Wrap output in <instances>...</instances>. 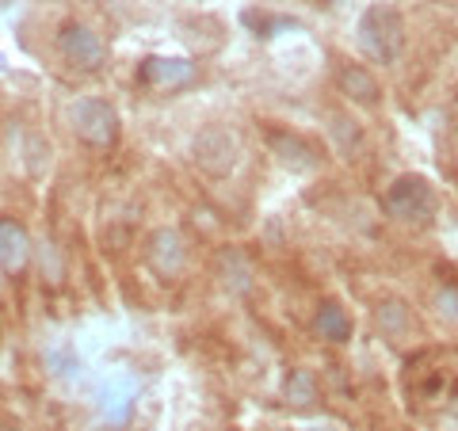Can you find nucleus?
<instances>
[{"label":"nucleus","mask_w":458,"mask_h":431,"mask_svg":"<svg viewBox=\"0 0 458 431\" xmlns=\"http://www.w3.org/2000/svg\"><path fill=\"white\" fill-rule=\"evenodd\" d=\"M405 16L390 0H375L363 8L360 23H355V46L370 65H394L401 50H405Z\"/></svg>","instance_id":"1"},{"label":"nucleus","mask_w":458,"mask_h":431,"mask_svg":"<svg viewBox=\"0 0 458 431\" xmlns=\"http://www.w3.org/2000/svg\"><path fill=\"white\" fill-rule=\"evenodd\" d=\"M69 126L81 146H89L92 153H107L119 146V134H123V123H119V111H114L107 99L99 96H84L69 107Z\"/></svg>","instance_id":"2"},{"label":"nucleus","mask_w":458,"mask_h":431,"mask_svg":"<svg viewBox=\"0 0 458 431\" xmlns=\"http://www.w3.org/2000/svg\"><path fill=\"white\" fill-rule=\"evenodd\" d=\"M382 207H386V214H390L394 222L420 229V225H428L436 218L439 199H436V188L424 176H417V172H405V176H397L390 188H386Z\"/></svg>","instance_id":"3"},{"label":"nucleus","mask_w":458,"mask_h":431,"mask_svg":"<svg viewBox=\"0 0 458 431\" xmlns=\"http://www.w3.org/2000/svg\"><path fill=\"white\" fill-rule=\"evenodd\" d=\"M191 153H195V165L207 172V176H214V180H222V176H229V172L237 168V161H241V141H237V134L229 131V126H203V131L195 134V141H191Z\"/></svg>","instance_id":"4"},{"label":"nucleus","mask_w":458,"mask_h":431,"mask_svg":"<svg viewBox=\"0 0 458 431\" xmlns=\"http://www.w3.org/2000/svg\"><path fill=\"white\" fill-rule=\"evenodd\" d=\"M54 42H57V54H62V62L81 69V73H96V69L107 62L104 38H99L92 27L81 23V20H65L62 27H57Z\"/></svg>","instance_id":"5"},{"label":"nucleus","mask_w":458,"mask_h":431,"mask_svg":"<svg viewBox=\"0 0 458 431\" xmlns=\"http://www.w3.org/2000/svg\"><path fill=\"white\" fill-rule=\"evenodd\" d=\"M146 267L165 283L176 279L180 271L188 267V244H183L180 229L161 225V229H153V233L146 237Z\"/></svg>","instance_id":"6"},{"label":"nucleus","mask_w":458,"mask_h":431,"mask_svg":"<svg viewBox=\"0 0 458 431\" xmlns=\"http://www.w3.org/2000/svg\"><path fill=\"white\" fill-rule=\"evenodd\" d=\"M138 80L146 84V89H153V92H176V89H183V84L195 80V65L188 62V57L153 54V57H146V62L138 65Z\"/></svg>","instance_id":"7"},{"label":"nucleus","mask_w":458,"mask_h":431,"mask_svg":"<svg viewBox=\"0 0 458 431\" xmlns=\"http://www.w3.org/2000/svg\"><path fill=\"white\" fill-rule=\"evenodd\" d=\"M31 256H35V241L27 233V225L4 214L0 218V267H4V275H23Z\"/></svg>","instance_id":"8"},{"label":"nucleus","mask_w":458,"mask_h":431,"mask_svg":"<svg viewBox=\"0 0 458 431\" xmlns=\"http://www.w3.org/2000/svg\"><path fill=\"white\" fill-rule=\"evenodd\" d=\"M336 84H340V92L360 107H378L382 104V84L367 65H340Z\"/></svg>","instance_id":"9"},{"label":"nucleus","mask_w":458,"mask_h":431,"mask_svg":"<svg viewBox=\"0 0 458 431\" xmlns=\"http://www.w3.org/2000/svg\"><path fill=\"white\" fill-rule=\"evenodd\" d=\"M214 267H218V279H222V286L229 294H249L252 291V264L245 260V252L222 249Z\"/></svg>","instance_id":"10"},{"label":"nucleus","mask_w":458,"mask_h":431,"mask_svg":"<svg viewBox=\"0 0 458 431\" xmlns=\"http://www.w3.org/2000/svg\"><path fill=\"white\" fill-rule=\"evenodd\" d=\"M313 333L328 343H348L352 340V317L340 301H321L313 313Z\"/></svg>","instance_id":"11"},{"label":"nucleus","mask_w":458,"mask_h":431,"mask_svg":"<svg viewBox=\"0 0 458 431\" xmlns=\"http://www.w3.org/2000/svg\"><path fill=\"white\" fill-rule=\"evenodd\" d=\"M375 325H378V333L386 340L401 343L412 333V309L401 298H386V301H378V309H375Z\"/></svg>","instance_id":"12"},{"label":"nucleus","mask_w":458,"mask_h":431,"mask_svg":"<svg viewBox=\"0 0 458 431\" xmlns=\"http://www.w3.org/2000/svg\"><path fill=\"white\" fill-rule=\"evenodd\" d=\"M267 146L276 149V156L286 168H313L318 165V153H313L310 141H302L298 134H286V131H271L267 134Z\"/></svg>","instance_id":"13"},{"label":"nucleus","mask_w":458,"mask_h":431,"mask_svg":"<svg viewBox=\"0 0 458 431\" xmlns=\"http://www.w3.org/2000/svg\"><path fill=\"white\" fill-rule=\"evenodd\" d=\"M283 401L291 409H310L313 401H318V378H313V370L294 367L291 375L283 378Z\"/></svg>","instance_id":"14"},{"label":"nucleus","mask_w":458,"mask_h":431,"mask_svg":"<svg viewBox=\"0 0 458 431\" xmlns=\"http://www.w3.org/2000/svg\"><path fill=\"white\" fill-rule=\"evenodd\" d=\"M134 412V385L131 382H111L104 390V420L111 427H123Z\"/></svg>","instance_id":"15"},{"label":"nucleus","mask_w":458,"mask_h":431,"mask_svg":"<svg viewBox=\"0 0 458 431\" xmlns=\"http://www.w3.org/2000/svg\"><path fill=\"white\" fill-rule=\"evenodd\" d=\"M333 134L340 138V149H355V146H360V141H363L360 123L344 119V114H333Z\"/></svg>","instance_id":"16"},{"label":"nucleus","mask_w":458,"mask_h":431,"mask_svg":"<svg viewBox=\"0 0 458 431\" xmlns=\"http://www.w3.org/2000/svg\"><path fill=\"white\" fill-rule=\"evenodd\" d=\"M436 313H439V317L447 321V325H458V286H454V283H447V286H443V291L436 294Z\"/></svg>","instance_id":"17"},{"label":"nucleus","mask_w":458,"mask_h":431,"mask_svg":"<svg viewBox=\"0 0 458 431\" xmlns=\"http://www.w3.org/2000/svg\"><path fill=\"white\" fill-rule=\"evenodd\" d=\"M302 431H333V427H302Z\"/></svg>","instance_id":"18"},{"label":"nucleus","mask_w":458,"mask_h":431,"mask_svg":"<svg viewBox=\"0 0 458 431\" xmlns=\"http://www.w3.org/2000/svg\"><path fill=\"white\" fill-rule=\"evenodd\" d=\"M0 283H4V267H0Z\"/></svg>","instance_id":"19"}]
</instances>
